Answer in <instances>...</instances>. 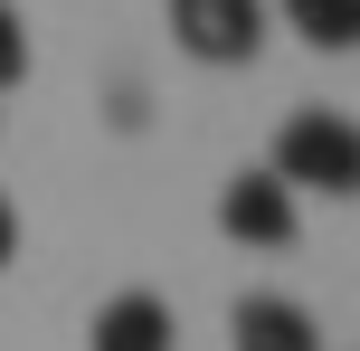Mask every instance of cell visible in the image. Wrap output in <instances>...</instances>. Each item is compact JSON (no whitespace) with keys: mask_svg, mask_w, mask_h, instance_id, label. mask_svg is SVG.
<instances>
[{"mask_svg":"<svg viewBox=\"0 0 360 351\" xmlns=\"http://www.w3.org/2000/svg\"><path fill=\"white\" fill-rule=\"evenodd\" d=\"M275 181L285 190H323V200H360V124L332 105H304L285 114V133H275Z\"/></svg>","mask_w":360,"mask_h":351,"instance_id":"cell-1","label":"cell"},{"mask_svg":"<svg viewBox=\"0 0 360 351\" xmlns=\"http://www.w3.org/2000/svg\"><path fill=\"white\" fill-rule=\"evenodd\" d=\"M228 351H323V333H313V314L294 295H247L228 323Z\"/></svg>","mask_w":360,"mask_h":351,"instance_id":"cell-4","label":"cell"},{"mask_svg":"<svg viewBox=\"0 0 360 351\" xmlns=\"http://www.w3.org/2000/svg\"><path fill=\"white\" fill-rule=\"evenodd\" d=\"M218 228H228L237 247H294V190L275 181V171H237V181L218 190Z\"/></svg>","mask_w":360,"mask_h":351,"instance_id":"cell-3","label":"cell"},{"mask_svg":"<svg viewBox=\"0 0 360 351\" xmlns=\"http://www.w3.org/2000/svg\"><path fill=\"white\" fill-rule=\"evenodd\" d=\"M285 29H304L313 48H360V0H285Z\"/></svg>","mask_w":360,"mask_h":351,"instance_id":"cell-6","label":"cell"},{"mask_svg":"<svg viewBox=\"0 0 360 351\" xmlns=\"http://www.w3.org/2000/svg\"><path fill=\"white\" fill-rule=\"evenodd\" d=\"M171 342H180V323L162 295H114L95 314V351H171Z\"/></svg>","mask_w":360,"mask_h":351,"instance_id":"cell-5","label":"cell"},{"mask_svg":"<svg viewBox=\"0 0 360 351\" xmlns=\"http://www.w3.org/2000/svg\"><path fill=\"white\" fill-rule=\"evenodd\" d=\"M29 76V29H19V10L0 0V86H19Z\"/></svg>","mask_w":360,"mask_h":351,"instance_id":"cell-7","label":"cell"},{"mask_svg":"<svg viewBox=\"0 0 360 351\" xmlns=\"http://www.w3.org/2000/svg\"><path fill=\"white\" fill-rule=\"evenodd\" d=\"M10 257H19V209L0 200V266H10Z\"/></svg>","mask_w":360,"mask_h":351,"instance_id":"cell-8","label":"cell"},{"mask_svg":"<svg viewBox=\"0 0 360 351\" xmlns=\"http://www.w3.org/2000/svg\"><path fill=\"white\" fill-rule=\"evenodd\" d=\"M171 38L199 67H247L266 48V0H171Z\"/></svg>","mask_w":360,"mask_h":351,"instance_id":"cell-2","label":"cell"}]
</instances>
